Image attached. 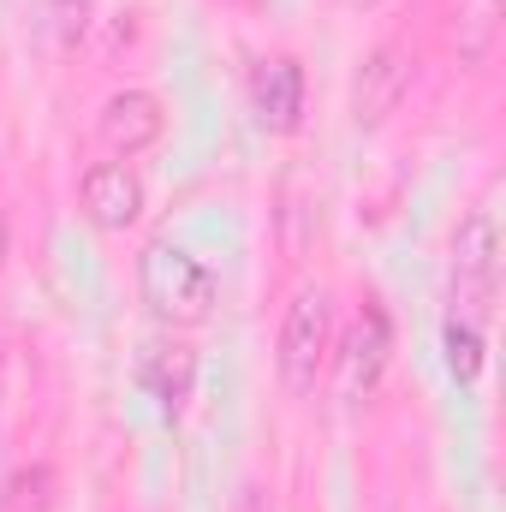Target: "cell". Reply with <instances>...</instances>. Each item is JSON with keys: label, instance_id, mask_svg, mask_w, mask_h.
<instances>
[{"label": "cell", "instance_id": "obj_1", "mask_svg": "<svg viewBox=\"0 0 506 512\" xmlns=\"http://www.w3.org/2000/svg\"><path fill=\"white\" fill-rule=\"evenodd\" d=\"M137 292H143V304H149L167 328H203V322L215 316V298H221L215 274H209L191 251L167 245V239L137 256Z\"/></svg>", "mask_w": 506, "mask_h": 512}, {"label": "cell", "instance_id": "obj_2", "mask_svg": "<svg viewBox=\"0 0 506 512\" xmlns=\"http://www.w3.org/2000/svg\"><path fill=\"white\" fill-rule=\"evenodd\" d=\"M328 358H334V298H328V286H304V292H292V304L280 316V340H274L280 387L292 399H310Z\"/></svg>", "mask_w": 506, "mask_h": 512}, {"label": "cell", "instance_id": "obj_3", "mask_svg": "<svg viewBox=\"0 0 506 512\" xmlns=\"http://www.w3.org/2000/svg\"><path fill=\"white\" fill-rule=\"evenodd\" d=\"M495 274H501V233H495V215L477 209L465 215L459 239H453V316L465 322H483L489 304H495Z\"/></svg>", "mask_w": 506, "mask_h": 512}, {"label": "cell", "instance_id": "obj_4", "mask_svg": "<svg viewBox=\"0 0 506 512\" xmlns=\"http://www.w3.org/2000/svg\"><path fill=\"white\" fill-rule=\"evenodd\" d=\"M411 48L405 42H376L370 54H364V66H358V84H352V120L364 131H376L399 102H405V90H411Z\"/></svg>", "mask_w": 506, "mask_h": 512}, {"label": "cell", "instance_id": "obj_5", "mask_svg": "<svg viewBox=\"0 0 506 512\" xmlns=\"http://www.w3.org/2000/svg\"><path fill=\"white\" fill-rule=\"evenodd\" d=\"M387 358H393V322L381 316L376 304L346 328V340H340V393L346 399H370L381 387V370H387Z\"/></svg>", "mask_w": 506, "mask_h": 512}, {"label": "cell", "instance_id": "obj_6", "mask_svg": "<svg viewBox=\"0 0 506 512\" xmlns=\"http://www.w3.org/2000/svg\"><path fill=\"white\" fill-rule=\"evenodd\" d=\"M78 203H84V215L102 233H126V227H137V215H143V179L131 173L126 161H96L78 179Z\"/></svg>", "mask_w": 506, "mask_h": 512}, {"label": "cell", "instance_id": "obj_7", "mask_svg": "<svg viewBox=\"0 0 506 512\" xmlns=\"http://www.w3.org/2000/svg\"><path fill=\"white\" fill-rule=\"evenodd\" d=\"M161 131H167V114H161V96H149V90H120V96H108L102 114H96V137H102V149H108L114 161L143 155Z\"/></svg>", "mask_w": 506, "mask_h": 512}, {"label": "cell", "instance_id": "obj_8", "mask_svg": "<svg viewBox=\"0 0 506 512\" xmlns=\"http://www.w3.org/2000/svg\"><path fill=\"white\" fill-rule=\"evenodd\" d=\"M256 114L268 131L304 126V66L298 60H268L256 72Z\"/></svg>", "mask_w": 506, "mask_h": 512}, {"label": "cell", "instance_id": "obj_9", "mask_svg": "<svg viewBox=\"0 0 506 512\" xmlns=\"http://www.w3.org/2000/svg\"><path fill=\"white\" fill-rule=\"evenodd\" d=\"M143 387H149V399H161V411L167 417H179L185 411V399H191V382H197V352L191 346H149L143 352Z\"/></svg>", "mask_w": 506, "mask_h": 512}, {"label": "cell", "instance_id": "obj_10", "mask_svg": "<svg viewBox=\"0 0 506 512\" xmlns=\"http://www.w3.org/2000/svg\"><path fill=\"white\" fill-rule=\"evenodd\" d=\"M447 42L459 48L465 66H483L501 42V0H459L453 24H447Z\"/></svg>", "mask_w": 506, "mask_h": 512}, {"label": "cell", "instance_id": "obj_11", "mask_svg": "<svg viewBox=\"0 0 506 512\" xmlns=\"http://www.w3.org/2000/svg\"><path fill=\"white\" fill-rule=\"evenodd\" d=\"M30 24H36L42 48H54V54H78V48L90 42V24H96V0H42Z\"/></svg>", "mask_w": 506, "mask_h": 512}, {"label": "cell", "instance_id": "obj_12", "mask_svg": "<svg viewBox=\"0 0 506 512\" xmlns=\"http://www.w3.org/2000/svg\"><path fill=\"white\" fill-rule=\"evenodd\" d=\"M441 346H447V370H453V382L459 387H471L477 376H483V322L453 316L447 334H441Z\"/></svg>", "mask_w": 506, "mask_h": 512}, {"label": "cell", "instance_id": "obj_13", "mask_svg": "<svg viewBox=\"0 0 506 512\" xmlns=\"http://www.w3.org/2000/svg\"><path fill=\"white\" fill-rule=\"evenodd\" d=\"M340 6H352V12H370V6H381V0H340Z\"/></svg>", "mask_w": 506, "mask_h": 512}, {"label": "cell", "instance_id": "obj_14", "mask_svg": "<svg viewBox=\"0 0 506 512\" xmlns=\"http://www.w3.org/2000/svg\"><path fill=\"white\" fill-rule=\"evenodd\" d=\"M0 268H6V215H0Z\"/></svg>", "mask_w": 506, "mask_h": 512}]
</instances>
